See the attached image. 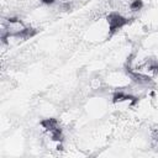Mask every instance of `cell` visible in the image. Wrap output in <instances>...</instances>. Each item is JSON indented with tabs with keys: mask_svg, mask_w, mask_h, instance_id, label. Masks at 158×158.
<instances>
[{
	"mask_svg": "<svg viewBox=\"0 0 158 158\" xmlns=\"http://www.w3.org/2000/svg\"><path fill=\"white\" fill-rule=\"evenodd\" d=\"M41 126L48 132V131H52V130L59 127V123H58V121H57L56 118L49 117V118H44V120H42V121H41Z\"/></svg>",
	"mask_w": 158,
	"mask_h": 158,
	"instance_id": "obj_2",
	"label": "cell"
},
{
	"mask_svg": "<svg viewBox=\"0 0 158 158\" xmlns=\"http://www.w3.org/2000/svg\"><path fill=\"white\" fill-rule=\"evenodd\" d=\"M41 1L44 2V4H48V5H49V4H53L56 0H41Z\"/></svg>",
	"mask_w": 158,
	"mask_h": 158,
	"instance_id": "obj_4",
	"label": "cell"
},
{
	"mask_svg": "<svg viewBox=\"0 0 158 158\" xmlns=\"http://www.w3.org/2000/svg\"><path fill=\"white\" fill-rule=\"evenodd\" d=\"M142 6H143L142 0H132V1L130 2V5H128L130 11H138V10L142 9Z\"/></svg>",
	"mask_w": 158,
	"mask_h": 158,
	"instance_id": "obj_3",
	"label": "cell"
},
{
	"mask_svg": "<svg viewBox=\"0 0 158 158\" xmlns=\"http://www.w3.org/2000/svg\"><path fill=\"white\" fill-rule=\"evenodd\" d=\"M106 21H107V26H109V31H110V35L115 33L117 30L122 28L127 22H128V19L126 16H123L122 14H118V12H110L107 16H106Z\"/></svg>",
	"mask_w": 158,
	"mask_h": 158,
	"instance_id": "obj_1",
	"label": "cell"
}]
</instances>
